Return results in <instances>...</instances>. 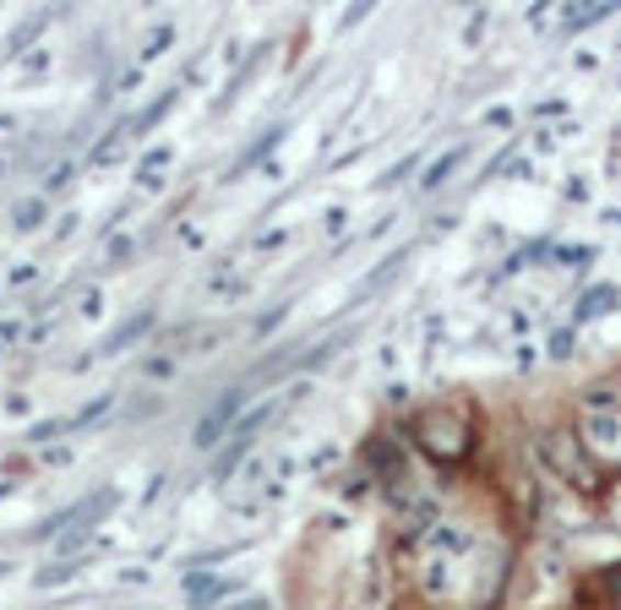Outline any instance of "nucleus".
Masks as SVG:
<instances>
[{
    "instance_id": "9d476101",
    "label": "nucleus",
    "mask_w": 621,
    "mask_h": 610,
    "mask_svg": "<svg viewBox=\"0 0 621 610\" xmlns=\"http://www.w3.org/2000/svg\"><path fill=\"white\" fill-rule=\"evenodd\" d=\"M235 584L229 578H185V595L191 600H218V595H229Z\"/></svg>"
},
{
    "instance_id": "0eeeda50",
    "label": "nucleus",
    "mask_w": 621,
    "mask_h": 610,
    "mask_svg": "<svg viewBox=\"0 0 621 610\" xmlns=\"http://www.w3.org/2000/svg\"><path fill=\"white\" fill-rule=\"evenodd\" d=\"M148 327H154V316H148V310H143V316H132L126 327H115V332L104 338V349H99V354H121V349H126V343H137Z\"/></svg>"
},
{
    "instance_id": "ddd939ff",
    "label": "nucleus",
    "mask_w": 621,
    "mask_h": 610,
    "mask_svg": "<svg viewBox=\"0 0 621 610\" xmlns=\"http://www.w3.org/2000/svg\"><path fill=\"white\" fill-rule=\"evenodd\" d=\"M229 610H273L268 600H246V606H229Z\"/></svg>"
},
{
    "instance_id": "f03ea898",
    "label": "nucleus",
    "mask_w": 621,
    "mask_h": 610,
    "mask_svg": "<svg viewBox=\"0 0 621 610\" xmlns=\"http://www.w3.org/2000/svg\"><path fill=\"white\" fill-rule=\"evenodd\" d=\"M540 463H545L551 474H562L573 490H595V474H589V463L573 453V442H567V437H545V442H540Z\"/></svg>"
},
{
    "instance_id": "9b49d317",
    "label": "nucleus",
    "mask_w": 621,
    "mask_h": 610,
    "mask_svg": "<svg viewBox=\"0 0 621 610\" xmlns=\"http://www.w3.org/2000/svg\"><path fill=\"white\" fill-rule=\"evenodd\" d=\"M169 38H174V27H169V22H158V27H154V38L143 44V55H148V60H154V55H163V44H169Z\"/></svg>"
},
{
    "instance_id": "f8f14e48",
    "label": "nucleus",
    "mask_w": 621,
    "mask_h": 610,
    "mask_svg": "<svg viewBox=\"0 0 621 610\" xmlns=\"http://www.w3.org/2000/svg\"><path fill=\"white\" fill-rule=\"evenodd\" d=\"M567 349H573V332H556V338H551V354H556V360H562V354H567Z\"/></svg>"
},
{
    "instance_id": "20e7f679",
    "label": "nucleus",
    "mask_w": 621,
    "mask_h": 610,
    "mask_svg": "<svg viewBox=\"0 0 621 610\" xmlns=\"http://www.w3.org/2000/svg\"><path fill=\"white\" fill-rule=\"evenodd\" d=\"M240 409H246V393H224V398H218V404L196 420V448H202V453H213V448L224 442V431L240 420Z\"/></svg>"
},
{
    "instance_id": "4468645a",
    "label": "nucleus",
    "mask_w": 621,
    "mask_h": 610,
    "mask_svg": "<svg viewBox=\"0 0 621 610\" xmlns=\"http://www.w3.org/2000/svg\"><path fill=\"white\" fill-rule=\"evenodd\" d=\"M0 573H5V562H0Z\"/></svg>"
},
{
    "instance_id": "39448f33",
    "label": "nucleus",
    "mask_w": 621,
    "mask_h": 610,
    "mask_svg": "<svg viewBox=\"0 0 621 610\" xmlns=\"http://www.w3.org/2000/svg\"><path fill=\"white\" fill-rule=\"evenodd\" d=\"M115 507V490H99V496H88V501H77L71 512H60V518H49L38 534H60V529H77V523H88V518H99V512H110Z\"/></svg>"
},
{
    "instance_id": "1a4fd4ad",
    "label": "nucleus",
    "mask_w": 621,
    "mask_h": 610,
    "mask_svg": "<svg viewBox=\"0 0 621 610\" xmlns=\"http://www.w3.org/2000/svg\"><path fill=\"white\" fill-rule=\"evenodd\" d=\"M38 218H44V196H22V202L11 207V224H16V229H38Z\"/></svg>"
},
{
    "instance_id": "f257e3e1",
    "label": "nucleus",
    "mask_w": 621,
    "mask_h": 610,
    "mask_svg": "<svg viewBox=\"0 0 621 610\" xmlns=\"http://www.w3.org/2000/svg\"><path fill=\"white\" fill-rule=\"evenodd\" d=\"M420 448L431 458H442V463L464 458L468 453V420L453 415V409H431V415L420 420Z\"/></svg>"
},
{
    "instance_id": "7ed1b4c3",
    "label": "nucleus",
    "mask_w": 621,
    "mask_h": 610,
    "mask_svg": "<svg viewBox=\"0 0 621 610\" xmlns=\"http://www.w3.org/2000/svg\"><path fill=\"white\" fill-rule=\"evenodd\" d=\"M584 448L600 458H621V409L589 404V415H584Z\"/></svg>"
},
{
    "instance_id": "6e6552de",
    "label": "nucleus",
    "mask_w": 621,
    "mask_h": 610,
    "mask_svg": "<svg viewBox=\"0 0 621 610\" xmlns=\"http://www.w3.org/2000/svg\"><path fill=\"white\" fill-rule=\"evenodd\" d=\"M468 158V148H453V152H442V158H437V163H431V169H426V180H420V185H426V191H437V185H442V180H448V174H453V169H459V163H464Z\"/></svg>"
},
{
    "instance_id": "423d86ee",
    "label": "nucleus",
    "mask_w": 621,
    "mask_h": 610,
    "mask_svg": "<svg viewBox=\"0 0 621 610\" xmlns=\"http://www.w3.org/2000/svg\"><path fill=\"white\" fill-rule=\"evenodd\" d=\"M617 305H621L617 284H595V290H584V295H578V321H600V316H611Z\"/></svg>"
}]
</instances>
